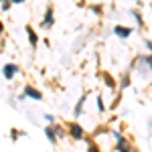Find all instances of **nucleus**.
Masks as SVG:
<instances>
[{"label": "nucleus", "mask_w": 152, "mask_h": 152, "mask_svg": "<svg viewBox=\"0 0 152 152\" xmlns=\"http://www.w3.org/2000/svg\"><path fill=\"white\" fill-rule=\"evenodd\" d=\"M71 134H73V138H81V136H83V130L79 128V126H75V124H73V126H71Z\"/></svg>", "instance_id": "nucleus-1"}, {"label": "nucleus", "mask_w": 152, "mask_h": 152, "mask_svg": "<svg viewBox=\"0 0 152 152\" xmlns=\"http://www.w3.org/2000/svg\"><path fill=\"white\" fill-rule=\"evenodd\" d=\"M12 73H16V67H14V65H6V67H4V75H6V77H12Z\"/></svg>", "instance_id": "nucleus-2"}, {"label": "nucleus", "mask_w": 152, "mask_h": 152, "mask_svg": "<svg viewBox=\"0 0 152 152\" xmlns=\"http://www.w3.org/2000/svg\"><path fill=\"white\" fill-rule=\"evenodd\" d=\"M26 95H31V97H35V99H41V94H39L37 89H31V87L26 89Z\"/></svg>", "instance_id": "nucleus-3"}, {"label": "nucleus", "mask_w": 152, "mask_h": 152, "mask_svg": "<svg viewBox=\"0 0 152 152\" xmlns=\"http://www.w3.org/2000/svg\"><path fill=\"white\" fill-rule=\"evenodd\" d=\"M116 33H118L120 37H128V35H130V28H122V26H118Z\"/></svg>", "instance_id": "nucleus-4"}, {"label": "nucleus", "mask_w": 152, "mask_h": 152, "mask_svg": "<svg viewBox=\"0 0 152 152\" xmlns=\"http://www.w3.org/2000/svg\"><path fill=\"white\" fill-rule=\"evenodd\" d=\"M118 148H120L122 152H132V148H130V146H126V144H124L122 140H120V144H118Z\"/></svg>", "instance_id": "nucleus-5"}, {"label": "nucleus", "mask_w": 152, "mask_h": 152, "mask_svg": "<svg viewBox=\"0 0 152 152\" xmlns=\"http://www.w3.org/2000/svg\"><path fill=\"white\" fill-rule=\"evenodd\" d=\"M28 39H31V43H35V41H37V35L31 31V28H28Z\"/></svg>", "instance_id": "nucleus-6"}, {"label": "nucleus", "mask_w": 152, "mask_h": 152, "mask_svg": "<svg viewBox=\"0 0 152 152\" xmlns=\"http://www.w3.org/2000/svg\"><path fill=\"white\" fill-rule=\"evenodd\" d=\"M47 138H49L51 142H55V136H53V130H49V128H47Z\"/></svg>", "instance_id": "nucleus-7"}, {"label": "nucleus", "mask_w": 152, "mask_h": 152, "mask_svg": "<svg viewBox=\"0 0 152 152\" xmlns=\"http://www.w3.org/2000/svg\"><path fill=\"white\" fill-rule=\"evenodd\" d=\"M91 152H97V150H95V148H91Z\"/></svg>", "instance_id": "nucleus-8"}, {"label": "nucleus", "mask_w": 152, "mask_h": 152, "mask_svg": "<svg viewBox=\"0 0 152 152\" xmlns=\"http://www.w3.org/2000/svg\"><path fill=\"white\" fill-rule=\"evenodd\" d=\"M14 2H23V0H14Z\"/></svg>", "instance_id": "nucleus-9"}, {"label": "nucleus", "mask_w": 152, "mask_h": 152, "mask_svg": "<svg viewBox=\"0 0 152 152\" xmlns=\"http://www.w3.org/2000/svg\"><path fill=\"white\" fill-rule=\"evenodd\" d=\"M0 31H2V23H0Z\"/></svg>", "instance_id": "nucleus-10"}]
</instances>
